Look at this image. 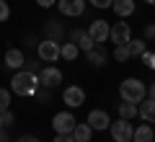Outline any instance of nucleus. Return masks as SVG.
Listing matches in <instances>:
<instances>
[{
	"label": "nucleus",
	"mask_w": 155,
	"mask_h": 142,
	"mask_svg": "<svg viewBox=\"0 0 155 142\" xmlns=\"http://www.w3.org/2000/svg\"><path fill=\"white\" fill-rule=\"evenodd\" d=\"M155 140V132H153V127L145 121V124H140V127H134V134H132V142H153Z\"/></svg>",
	"instance_id": "dca6fc26"
},
{
	"label": "nucleus",
	"mask_w": 155,
	"mask_h": 142,
	"mask_svg": "<svg viewBox=\"0 0 155 142\" xmlns=\"http://www.w3.org/2000/svg\"><path fill=\"white\" fill-rule=\"evenodd\" d=\"M62 101L67 104V109H80L85 104V91L80 85H67L62 91Z\"/></svg>",
	"instance_id": "423d86ee"
},
{
	"label": "nucleus",
	"mask_w": 155,
	"mask_h": 142,
	"mask_svg": "<svg viewBox=\"0 0 155 142\" xmlns=\"http://www.w3.org/2000/svg\"><path fill=\"white\" fill-rule=\"evenodd\" d=\"M109 39L114 41V47H116V44H129V39H132V28H129V23L127 21H116L114 26H111V31H109Z\"/></svg>",
	"instance_id": "0eeeda50"
},
{
	"label": "nucleus",
	"mask_w": 155,
	"mask_h": 142,
	"mask_svg": "<svg viewBox=\"0 0 155 142\" xmlns=\"http://www.w3.org/2000/svg\"><path fill=\"white\" fill-rule=\"evenodd\" d=\"M0 116H3V127H13V124H16V116H13V111H11V109L3 111Z\"/></svg>",
	"instance_id": "a878e982"
},
{
	"label": "nucleus",
	"mask_w": 155,
	"mask_h": 142,
	"mask_svg": "<svg viewBox=\"0 0 155 142\" xmlns=\"http://www.w3.org/2000/svg\"><path fill=\"white\" fill-rule=\"evenodd\" d=\"M36 54H39V60H41V62H57L62 57L60 54V44H57L54 39H44V41H39Z\"/></svg>",
	"instance_id": "39448f33"
},
{
	"label": "nucleus",
	"mask_w": 155,
	"mask_h": 142,
	"mask_svg": "<svg viewBox=\"0 0 155 142\" xmlns=\"http://www.w3.org/2000/svg\"><path fill=\"white\" fill-rule=\"evenodd\" d=\"M72 41L78 44V49H80V52H91V49H96L93 36H91L88 31H80V28H75V31H72Z\"/></svg>",
	"instance_id": "f8f14e48"
},
{
	"label": "nucleus",
	"mask_w": 155,
	"mask_h": 142,
	"mask_svg": "<svg viewBox=\"0 0 155 142\" xmlns=\"http://www.w3.org/2000/svg\"><path fill=\"white\" fill-rule=\"evenodd\" d=\"M145 39H155V23L145 26Z\"/></svg>",
	"instance_id": "7c9ffc66"
},
{
	"label": "nucleus",
	"mask_w": 155,
	"mask_h": 142,
	"mask_svg": "<svg viewBox=\"0 0 155 142\" xmlns=\"http://www.w3.org/2000/svg\"><path fill=\"white\" fill-rule=\"evenodd\" d=\"M85 57H88V62L91 65H106V52L101 49V47H96V49H91V52H85Z\"/></svg>",
	"instance_id": "aec40b11"
},
{
	"label": "nucleus",
	"mask_w": 155,
	"mask_h": 142,
	"mask_svg": "<svg viewBox=\"0 0 155 142\" xmlns=\"http://www.w3.org/2000/svg\"><path fill=\"white\" fill-rule=\"evenodd\" d=\"M119 98L129 101V104H142V101L147 98V88H145V83L137 80V78H127V80L119 85Z\"/></svg>",
	"instance_id": "f03ea898"
},
{
	"label": "nucleus",
	"mask_w": 155,
	"mask_h": 142,
	"mask_svg": "<svg viewBox=\"0 0 155 142\" xmlns=\"http://www.w3.org/2000/svg\"><path fill=\"white\" fill-rule=\"evenodd\" d=\"M62 16H83L85 13V0H57Z\"/></svg>",
	"instance_id": "1a4fd4ad"
},
{
	"label": "nucleus",
	"mask_w": 155,
	"mask_h": 142,
	"mask_svg": "<svg viewBox=\"0 0 155 142\" xmlns=\"http://www.w3.org/2000/svg\"><path fill=\"white\" fill-rule=\"evenodd\" d=\"M16 142H36V137H31V134H23V137H18Z\"/></svg>",
	"instance_id": "473e14b6"
},
{
	"label": "nucleus",
	"mask_w": 155,
	"mask_h": 142,
	"mask_svg": "<svg viewBox=\"0 0 155 142\" xmlns=\"http://www.w3.org/2000/svg\"><path fill=\"white\" fill-rule=\"evenodd\" d=\"M153 142H155V140H153Z\"/></svg>",
	"instance_id": "4c0bfd02"
},
{
	"label": "nucleus",
	"mask_w": 155,
	"mask_h": 142,
	"mask_svg": "<svg viewBox=\"0 0 155 142\" xmlns=\"http://www.w3.org/2000/svg\"><path fill=\"white\" fill-rule=\"evenodd\" d=\"M114 60L116 62H127L129 60V47L127 44H116L114 47Z\"/></svg>",
	"instance_id": "5701e85b"
},
{
	"label": "nucleus",
	"mask_w": 155,
	"mask_h": 142,
	"mask_svg": "<svg viewBox=\"0 0 155 142\" xmlns=\"http://www.w3.org/2000/svg\"><path fill=\"white\" fill-rule=\"evenodd\" d=\"M52 142H75V137H72V134H54Z\"/></svg>",
	"instance_id": "c756f323"
},
{
	"label": "nucleus",
	"mask_w": 155,
	"mask_h": 142,
	"mask_svg": "<svg viewBox=\"0 0 155 142\" xmlns=\"http://www.w3.org/2000/svg\"><path fill=\"white\" fill-rule=\"evenodd\" d=\"M41 88L36 72H28V70H16V75L11 78V93L16 96H23V98H31L36 96V91Z\"/></svg>",
	"instance_id": "f257e3e1"
},
{
	"label": "nucleus",
	"mask_w": 155,
	"mask_h": 142,
	"mask_svg": "<svg viewBox=\"0 0 155 142\" xmlns=\"http://www.w3.org/2000/svg\"><path fill=\"white\" fill-rule=\"evenodd\" d=\"M116 109H119V116H122V119H134V116H137V104L122 101V104H116Z\"/></svg>",
	"instance_id": "6ab92c4d"
},
{
	"label": "nucleus",
	"mask_w": 155,
	"mask_h": 142,
	"mask_svg": "<svg viewBox=\"0 0 155 142\" xmlns=\"http://www.w3.org/2000/svg\"><path fill=\"white\" fill-rule=\"evenodd\" d=\"M127 47H129V57H142L145 52H147L145 41H140V39H137V41H134V39H129V44H127Z\"/></svg>",
	"instance_id": "4be33fe9"
},
{
	"label": "nucleus",
	"mask_w": 155,
	"mask_h": 142,
	"mask_svg": "<svg viewBox=\"0 0 155 142\" xmlns=\"http://www.w3.org/2000/svg\"><path fill=\"white\" fill-rule=\"evenodd\" d=\"M111 11L119 18H127V16L134 13V0H114V3H111Z\"/></svg>",
	"instance_id": "2eb2a0df"
},
{
	"label": "nucleus",
	"mask_w": 155,
	"mask_h": 142,
	"mask_svg": "<svg viewBox=\"0 0 155 142\" xmlns=\"http://www.w3.org/2000/svg\"><path fill=\"white\" fill-rule=\"evenodd\" d=\"M0 142H5V140H0Z\"/></svg>",
	"instance_id": "e433bc0d"
},
{
	"label": "nucleus",
	"mask_w": 155,
	"mask_h": 142,
	"mask_svg": "<svg viewBox=\"0 0 155 142\" xmlns=\"http://www.w3.org/2000/svg\"><path fill=\"white\" fill-rule=\"evenodd\" d=\"M85 121L91 124V129H98V132H101V129H109V124H111V116L106 114L104 109H93V111L88 114V119H85Z\"/></svg>",
	"instance_id": "9d476101"
},
{
	"label": "nucleus",
	"mask_w": 155,
	"mask_h": 142,
	"mask_svg": "<svg viewBox=\"0 0 155 142\" xmlns=\"http://www.w3.org/2000/svg\"><path fill=\"white\" fill-rule=\"evenodd\" d=\"M78 44L75 41H65V44H60V54H62V60H78Z\"/></svg>",
	"instance_id": "a211bd4d"
},
{
	"label": "nucleus",
	"mask_w": 155,
	"mask_h": 142,
	"mask_svg": "<svg viewBox=\"0 0 155 142\" xmlns=\"http://www.w3.org/2000/svg\"><path fill=\"white\" fill-rule=\"evenodd\" d=\"M145 3H147V5H155V0H145Z\"/></svg>",
	"instance_id": "f704fd0d"
},
{
	"label": "nucleus",
	"mask_w": 155,
	"mask_h": 142,
	"mask_svg": "<svg viewBox=\"0 0 155 142\" xmlns=\"http://www.w3.org/2000/svg\"><path fill=\"white\" fill-rule=\"evenodd\" d=\"M140 60H142V62H145V65H147V67H150V70H155V54H153V52H145V54H142V57H140Z\"/></svg>",
	"instance_id": "bb28decb"
},
{
	"label": "nucleus",
	"mask_w": 155,
	"mask_h": 142,
	"mask_svg": "<svg viewBox=\"0 0 155 142\" xmlns=\"http://www.w3.org/2000/svg\"><path fill=\"white\" fill-rule=\"evenodd\" d=\"M5 65L11 67V70H21V67L26 65V57H23V52L16 49V47H11V49L5 52Z\"/></svg>",
	"instance_id": "4468645a"
},
{
	"label": "nucleus",
	"mask_w": 155,
	"mask_h": 142,
	"mask_svg": "<svg viewBox=\"0 0 155 142\" xmlns=\"http://www.w3.org/2000/svg\"><path fill=\"white\" fill-rule=\"evenodd\" d=\"M57 0H36V5H41V8H52Z\"/></svg>",
	"instance_id": "2f4dec72"
},
{
	"label": "nucleus",
	"mask_w": 155,
	"mask_h": 142,
	"mask_svg": "<svg viewBox=\"0 0 155 142\" xmlns=\"http://www.w3.org/2000/svg\"><path fill=\"white\" fill-rule=\"evenodd\" d=\"M8 18H11V5H8L5 0H0V23L8 21Z\"/></svg>",
	"instance_id": "393cba45"
},
{
	"label": "nucleus",
	"mask_w": 155,
	"mask_h": 142,
	"mask_svg": "<svg viewBox=\"0 0 155 142\" xmlns=\"http://www.w3.org/2000/svg\"><path fill=\"white\" fill-rule=\"evenodd\" d=\"M91 134H93V129H91V124L88 121H78L75 124V129H72V137H75V142H91Z\"/></svg>",
	"instance_id": "f3484780"
},
{
	"label": "nucleus",
	"mask_w": 155,
	"mask_h": 142,
	"mask_svg": "<svg viewBox=\"0 0 155 142\" xmlns=\"http://www.w3.org/2000/svg\"><path fill=\"white\" fill-rule=\"evenodd\" d=\"M39 83H41V88H57L62 83V72L54 65H47L39 70Z\"/></svg>",
	"instance_id": "6e6552de"
},
{
	"label": "nucleus",
	"mask_w": 155,
	"mask_h": 142,
	"mask_svg": "<svg viewBox=\"0 0 155 142\" xmlns=\"http://www.w3.org/2000/svg\"><path fill=\"white\" fill-rule=\"evenodd\" d=\"M11 109V91H5V88H0V114L3 111Z\"/></svg>",
	"instance_id": "b1692460"
},
{
	"label": "nucleus",
	"mask_w": 155,
	"mask_h": 142,
	"mask_svg": "<svg viewBox=\"0 0 155 142\" xmlns=\"http://www.w3.org/2000/svg\"><path fill=\"white\" fill-rule=\"evenodd\" d=\"M147 96H150V98H155V83H153V85L147 88Z\"/></svg>",
	"instance_id": "72a5a7b5"
},
{
	"label": "nucleus",
	"mask_w": 155,
	"mask_h": 142,
	"mask_svg": "<svg viewBox=\"0 0 155 142\" xmlns=\"http://www.w3.org/2000/svg\"><path fill=\"white\" fill-rule=\"evenodd\" d=\"M0 129H5V127H3V116H0Z\"/></svg>",
	"instance_id": "c9c22d12"
},
{
	"label": "nucleus",
	"mask_w": 155,
	"mask_h": 142,
	"mask_svg": "<svg viewBox=\"0 0 155 142\" xmlns=\"http://www.w3.org/2000/svg\"><path fill=\"white\" fill-rule=\"evenodd\" d=\"M137 114H140V119H142V121L155 124V98H150V96H147V98L137 106Z\"/></svg>",
	"instance_id": "ddd939ff"
},
{
	"label": "nucleus",
	"mask_w": 155,
	"mask_h": 142,
	"mask_svg": "<svg viewBox=\"0 0 155 142\" xmlns=\"http://www.w3.org/2000/svg\"><path fill=\"white\" fill-rule=\"evenodd\" d=\"M36 142H39V140H36Z\"/></svg>",
	"instance_id": "58836bf2"
},
{
	"label": "nucleus",
	"mask_w": 155,
	"mask_h": 142,
	"mask_svg": "<svg viewBox=\"0 0 155 142\" xmlns=\"http://www.w3.org/2000/svg\"><path fill=\"white\" fill-rule=\"evenodd\" d=\"M78 119L72 116V111H57L52 116V127H54V134H72Z\"/></svg>",
	"instance_id": "20e7f679"
},
{
	"label": "nucleus",
	"mask_w": 155,
	"mask_h": 142,
	"mask_svg": "<svg viewBox=\"0 0 155 142\" xmlns=\"http://www.w3.org/2000/svg\"><path fill=\"white\" fill-rule=\"evenodd\" d=\"M44 28H47V39H54V41H60L62 34H65V31H62V26H60L57 21H47Z\"/></svg>",
	"instance_id": "412c9836"
},
{
	"label": "nucleus",
	"mask_w": 155,
	"mask_h": 142,
	"mask_svg": "<svg viewBox=\"0 0 155 142\" xmlns=\"http://www.w3.org/2000/svg\"><path fill=\"white\" fill-rule=\"evenodd\" d=\"M109 132H111V140L114 142H132V134H134V127L129 124V119H119L109 124Z\"/></svg>",
	"instance_id": "7ed1b4c3"
},
{
	"label": "nucleus",
	"mask_w": 155,
	"mask_h": 142,
	"mask_svg": "<svg viewBox=\"0 0 155 142\" xmlns=\"http://www.w3.org/2000/svg\"><path fill=\"white\" fill-rule=\"evenodd\" d=\"M23 67H26L28 72H39V70H41V65H39L36 60H26V65H23Z\"/></svg>",
	"instance_id": "cd10ccee"
},
{
	"label": "nucleus",
	"mask_w": 155,
	"mask_h": 142,
	"mask_svg": "<svg viewBox=\"0 0 155 142\" xmlns=\"http://www.w3.org/2000/svg\"><path fill=\"white\" fill-rule=\"evenodd\" d=\"M109 31H111V26H109L106 21H101V18H98V21H93V23L88 26V34L93 36L96 47H98L101 41H106V39H109Z\"/></svg>",
	"instance_id": "9b49d317"
},
{
	"label": "nucleus",
	"mask_w": 155,
	"mask_h": 142,
	"mask_svg": "<svg viewBox=\"0 0 155 142\" xmlns=\"http://www.w3.org/2000/svg\"><path fill=\"white\" fill-rule=\"evenodd\" d=\"M91 5L93 8H111V3H114V0H88Z\"/></svg>",
	"instance_id": "c85d7f7f"
}]
</instances>
